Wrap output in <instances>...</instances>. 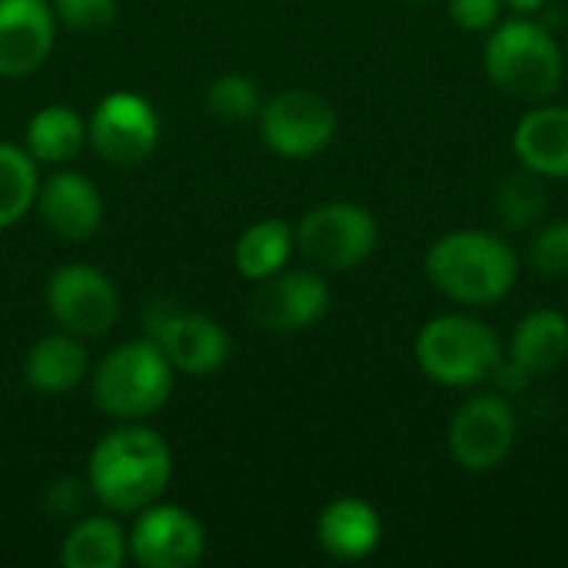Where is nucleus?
<instances>
[{"label":"nucleus","instance_id":"f257e3e1","mask_svg":"<svg viewBox=\"0 0 568 568\" xmlns=\"http://www.w3.org/2000/svg\"><path fill=\"white\" fill-rule=\"evenodd\" d=\"M170 476L173 453L166 439L136 423L106 433L87 463V489L113 516H136L160 503Z\"/></svg>","mask_w":568,"mask_h":568},{"label":"nucleus","instance_id":"f03ea898","mask_svg":"<svg viewBox=\"0 0 568 568\" xmlns=\"http://www.w3.org/2000/svg\"><path fill=\"white\" fill-rule=\"evenodd\" d=\"M429 286L463 306H493L506 300L519 280L516 250L486 230H453L426 253Z\"/></svg>","mask_w":568,"mask_h":568},{"label":"nucleus","instance_id":"7ed1b4c3","mask_svg":"<svg viewBox=\"0 0 568 568\" xmlns=\"http://www.w3.org/2000/svg\"><path fill=\"white\" fill-rule=\"evenodd\" d=\"M483 67L496 90L526 103L549 100L566 77V60L552 30L523 13L513 20H499L489 30Z\"/></svg>","mask_w":568,"mask_h":568},{"label":"nucleus","instance_id":"20e7f679","mask_svg":"<svg viewBox=\"0 0 568 568\" xmlns=\"http://www.w3.org/2000/svg\"><path fill=\"white\" fill-rule=\"evenodd\" d=\"M173 363L146 336L110 349L93 369V403L103 416L140 423L160 413L173 393Z\"/></svg>","mask_w":568,"mask_h":568},{"label":"nucleus","instance_id":"39448f33","mask_svg":"<svg viewBox=\"0 0 568 568\" xmlns=\"http://www.w3.org/2000/svg\"><path fill=\"white\" fill-rule=\"evenodd\" d=\"M419 369L449 389H473L493 376L503 359L496 329L469 313H443L423 323L413 343Z\"/></svg>","mask_w":568,"mask_h":568},{"label":"nucleus","instance_id":"423d86ee","mask_svg":"<svg viewBox=\"0 0 568 568\" xmlns=\"http://www.w3.org/2000/svg\"><path fill=\"white\" fill-rule=\"evenodd\" d=\"M379 243L376 216L359 203H320L296 226L300 253L326 273H346L363 266Z\"/></svg>","mask_w":568,"mask_h":568},{"label":"nucleus","instance_id":"0eeeda50","mask_svg":"<svg viewBox=\"0 0 568 568\" xmlns=\"http://www.w3.org/2000/svg\"><path fill=\"white\" fill-rule=\"evenodd\" d=\"M146 336L166 353L173 369L206 376L230 359V333L206 313L180 310L173 300H150L143 313Z\"/></svg>","mask_w":568,"mask_h":568},{"label":"nucleus","instance_id":"6e6552de","mask_svg":"<svg viewBox=\"0 0 568 568\" xmlns=\"http://www.w3.org/2000/svg\"><path fill=\"white\" fill-rule=\"evenodd\" d=\"M256 123L263 143L286 160H306L323 153L339 126L333 103L316 90H303V87H290L270 97L260 106Z\"/></svg>","mask_w":568,"mask_h":568},{"label":"nucleus","instance_id":"1a4fd4ad","mask_svg":"<svg viewBox=\"0 0 568 568\" xmlns=\"http://www.w3.org/2000/svg\"><path fill=\"white\" fill-rule=\"evenodd\" d=\"M43 300L53 323L80 339L106 336L120 316V293L113 280L90 263H67L53 270Z\"/></svg>","mask_w":568,"mask_h":568},{"label":"nucleus","instance_id":"9d476101","mask_svg":"<svg viewBox=\"0 0 568 568\" xmlns=\"http://www.w3.org/2000/svg\"><path fill=\"white\" fill-rule=\"evenodd\" d=\"M519 436V419L503 393L466 399L449 423V453L466 473H489L506 463Z\"/></svg>","mask_w":568,"mask_h":568},{"label":"nucleus","instance_id":"9b49d317","mask_svg":"<svg viewBox=\"0 0 568 568\" xmlns=\"http://www.w3.org/2000/svg\"><path fill=\"white\" fill-rule=\"evenodd\" d=\"M87 140L100 160L113 166H136L156 150L160 140L156 110L140 93L130 90L106 93L87 123Z\"/></svg>","mask_w":568,"mask_h":568},{"label":"nucleus","instance_id":"f8f14e48","mask_svg":"<svg viewBox=\"0 0 568 568\" xmlns=\"http://www.w3.org/2000/svg\"><path fill=\"white\" fill-rule=\"evenodd\" d=\"M126 549L143 568H193L206 552V532L190 509L153 503L136 513Z\"/></svg>","mask_w":568,"mask_h":568},{"label":"nucleus","instance_id":"ddd939ff","mask_svg":"<svg viewBox=\"0 0 568 568\" xmlns=\"http://www.w3.org/2000/svg\"><path fill=\"white\" fill-rule=\"evenodd\" d=\"M333 293L316 270H280L260 280L250 313L266 333H303L329 313Z\"/></svg>","mask_w":568,"mask_h":568},{"label":"nucleus","instance_id":"4468645a","mask_svg":"<svg viewBox=\"0 0 568 568\" xmlns=\"http://www.w3.org/2000/svg\"><path fill=\"white\" fill-rule=\"evenodd\" d=\"M57 17L50 0H0V77L40 70L53 50Z\"/></svg>","mask_w":568,"mask_h":568},{"label":"nucleus","instance_id":"2eb2a0df","mask_svg":"<svg viewBox=\"0 0 568 568\" xmlns=\"http://www.w3.org/2000/svg\"><path fill=\"white\" fill-rule=\"evenodd\" d=\"M37 210L47 230L70 243L90 240L103 220L100 190L83 173H73V170H57L53 176L40 180Z\"/></svg>","mask_w":568,"mask_h":568},{"label":"nucleus","instance_id":"dca6fc26","mask_svg":"<svg viewBox=\"0 0 568 568\" xmlns=\"http://www.w3.org/2000/svg\"><path fill=\"white\" fill-rule=\"evenodd\" d=\"M316 542L336 562H363L383 542V519L366 499L339 496L323 506L316 519Z\"/></svg>","mask_w":568,"mask_h":568},{"label":"nucleus","instance_id":"f3484780","mask_svg":"<svg viewBox=\"0 0 568 568\" xmlns=\"http://www.w3.org/2000/svg\"><path fill=\"white\" fill-rule=\"evenodd\" d=\"M513 153L519 163L546 180L568 176V106L536 103L513 130Z\"/></svg>","mask_w":568,"mask_h":568},{"label":"nucleus","instance_id":"a211bd4d","mask_svg":"<svg viewBox=\"0 0 568 568\" xmlns=\"http://www.w3.org/2000/svg\"><path fill=\"white\" fill-rule=\"evenodd\" d=\"M568 356V316L559 310H532L526 313L513 336H509V353L506 359L516 363L529 379L532 376H549L556 373Z\"/></svg>","mask_w":568,"mask_h":568},{"label":"nucleus","instance_id":"6ab92c4d","mask_svg":"<svg viewBox=\"0 0 568 568\" xmlns=\"http://www.w3.org/2000/svg\"><path fill=\"white\" fill-rule=\"evenodd\" d=\"M87 366H90V359H87L83 339L60 329L30 346V353L23 359V376H27L30 389L43 393V396H63L83 383Z\"/></svg>","mask_w":568,"mask_h":568},{"label":"nucleus","instance_id":"aec40b11","mask_svg":"<svg viewBox=\"0 0 568 568\" xmlns=\"http://www.w3.org/2000/svg\"><path fill=\"white\" fill-rule=\"evenodd\" d=\"M126 559V536L110 516L77 519L60 549V562L67 568H120Z\"/></svg>","mask_w":568,"mask_h":568},{"label":"nucleus","instance_id":"412c9836","mask_svg":"<svg viewBox=\"0 0 568 568\" xmlns=\"http://www.w3.org/2000/svg\"><path fill=\"white\" fill-rule=\"evenodd\" d=\"M87 143V123L73 106H40L27 123V153L37 163H70Z\"/></svg>","mask_w":568,"mask_h":568},{"label":"nucleus","instance_id":"4be33fe9","mask_svg":"<svg viewBox=\"0 0 568 568\" xmlns=\"http://www.w3.org/2000/svg\"><path fill=\"white\" fill-rule=\"evenodd\" d=\"M293 246H296V230L286 220L270 216V220H260L243 230V236L236 240V250H233V263L246 280L260 283L290 263Z\"/></svg>","mask_w":568,"mask_h":568},{"label":"nucleus","instance_id":"5701e85b","mask_svg":"<svg viewBox=\"0 0 568 568\" xmlns=\"http://www.w3.org/2000/svg\"><path fill=\"white\" fill-rule=\"evenodd\" d=\"M549 180L532 173V170H516L509 173L496 196H493V206H496V216L503 220L506 230L513 233H523V230H532L536 223H542L546 210H549Z\"/></svg>","mask_w":568,"mask_h":568},{"label":"nucleus","instance_id":"b1692460","mask_svg":"<svg viewBox=\"0 0 568 568\" xmlns=\"http://www.w3.org/2000/svg\"><path fill=\"white\" fill-rule=\"evenodd\" d=\"M37 160L27 153V146L0 140V230L27 216V210L37 203Z\"/></svg>","mask_w":568,"mask_h":568},{"label":"nucleus","instance_id":"393cba45","mask_svg":"<svg viewBox=\"0 0 568 568\" xmlns=\"http://www.w3.org/2000/svg\"><path fill=\"white\" fill-rule=\"evenodd\" d=\"M260 87L243 73H223L206 87V110L220 123H250L260 116Z\"/></svg>","mask_w":568,"mask_h":568},{"label":"nucleus","instance_id":"a878e982","mask_svg":"<svg viewBox=\"0 0 568 568\" xmlns=\"http://www.w3.org/2000/svg\"><path fill=\"white\" fill-rule=\"evenodd\" d=\"M529 263L546 280H568V216L536 230L529 243Z\"/></svg>","mask_w":568,"mask_h":568},{"label":"nucleus","instance_id":"bb28decb","mask_svg":"<svg viewBox=\"0 0 568 568\" xmlns=\"http://www.w3.org/2000/svg\"><path fill=\"white\" fill-rule=\"evenodd\" d=\"M53 17L80 33H97L113 23L116 0H50Z\"/></svg>","mask_w":568,"mask_h":568},{"label":"nucleus","instance_id":"cd10ccee","mask_svg":"<svg viewBox=\"0 0 568 568\" xmlns=\"http://www.w3.org/2000/svg\"><path fill=\"white\" fill-rule=\"evenodd\" d=\"M503 0H449V17L469 33H489L503 20Z\"/></svg>","mask_w":568,"mask_h":568},{"label":"nucleus","instance_id":"c85d7f7f","mask_svg":"<svg viewBox=\"0 0 568 568\" xmlns=\"http://www.w3.org/2000/svg\"><path fill=\"white\" fill-rule=\"evenodd\" d=\"M83 486L77 479H63L57 486H50V506H53V516H77L80 503H83Z\"/></svg>","mask_w":568,"mask_h":568},{"label":"nucleus","instance_id":"c756f323","mask_svg":"<svg viewBox=\"0 0 568 568\" xmlns=\"http://www.w3.org/2000/svg\"><path fill=\"white\" fill-rule=\"evenodd\" d=\"M509 10H516V13H523V17H532V13H539V10H546L549 7V0H503Z\"/></svg>","mask_w":568,"mask_h":568},{"label":"nucleus","instance_id":"7c9ffc66","mask_svg":"<svg viewBox=\"0 0 568 568\" xmlns=\"http://www.w3.org/2000/svg\"><path fill=\"white\" fill-rule=\"evenodd\" d=\"M413 3H433V0H413Z\"/></svg>","mask_w":568,"mask_h":568}]
</instances>
